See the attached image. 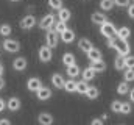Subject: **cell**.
<instances>
[{
  "label": "cell",
  "instance_id": "f6af8a7d",
  "mask_svg": "<svg viewBox=\"0 0 134 125\" xmlns=\"http://www.w3.org/2000/svg\"><path fill=\"white\" fill-rule=\"evenodd\" d=\"M2 75H3V64L0 62V77H2Z\"/></svg>",
  "mask_w": 134,
  "mask_h": 125
},
{
  "label": "cell",
  "instance_id": "1f68e13d",
  "mask_svg": "<svg viewBox=\"0 0 134 125\" xmlns=\"http://www.w3.org/2000/svg\"><path fill=\"white\" fill-rule=\"evenodd\" d=\"M133 80H134V70L133 69H126L125 74H123V81L130 83V81H133Z\"/></svg>",
  "mask_w": 134,
  "mask_h": 125
},
{
  "label": "cell",
  "instance_id": "4fadbf2b",
  "mask_svg": "<svg viewBox=\"0 0 134 125\" xmlns=\"http://www.w3.org/2000/svg\"><path fill=\"white\" fill-rule=\"evenodd\" d=\"M64 83H66V80H64V77L61 75V74H53L52 75V85L56 88V89H63L64 88Z\"/></svg>",
  "mask_w": 134,
  "mask_h": 125
},
{
  "label": "cell",
  "instance_id": "e575fe53",
  "mask_svg": "<svg viewBox=\"0 0 134 125\" xmlns=\"http://www.w3.org/2000/svg\"><path fill=\"white\" fill-rule=\"evenodd\" d=\"M120 106H122V102L120 100H112V103H111V111L112 113H120Z\"/></svg>",
  "mask_w": 134,
  "mask_h": 125
},
{
  "label": "cell",
  "instance_id": "8fae6325",
  "mask_svg": "<svg viewBox=\"0 0 134 125\" xmlns=\"http://www.w3.org/2000/svg\"><path fill=\"white\" fill-rule=\"evenodd\" d=\"M41 86H42V81H41V78H37V77H31V78H28V81H27V88H28V91H31V92H36Z\"/></svg>",
  "mask_w": 134,
  "mask_h": 125
},
{
  "label": "cell",
  "instance_id": "f1b7e54d",
  "mask_svg": "<svg viewBox=\"0 0 134 125\" xmlns=\"http://www.w3.org/2000/svg\"><path fill=\"white\" fill-rule=\"evenodd\" d=\"M100 8L103 11H109L114 8V0H100Z\"/></svg>",
  "mask_w": 134,
  "mask_h": 125
},
{
  "label": "cell",
  "instance_id": "603a6c76",
  "mask_svg": "<svg viewBox=\"0 0 134 125\" xmlns=\"http://www.w3.org/2000/svg\"><path fill=\"white\" fill-rule=\"evenodd\" d=\"M63 89H66L69 94L72 92H76V81L73 80V78H70V80H67L66 83H64V88Z\"/></svg>",
  "mask_w": 134,
  "mask_h": 125
},
{
  "label": "cell",
  "instance_id": "f35d334b",
  "mask_svg": "<svg viewBox=\"0 0 134 125\" xmlns=\"http://www.w3.org/2000/svg\"><path fill=\"white\" fill-rule=\"evenodd\" d=\"M91 125H104V124H103V121H100V119H92Z\"/></svg>",
  "mask_w": 134,
  "mask_h": 125
},
{
  "label": "cell",
  "instance_id": "5b68a950",
  "mask_svg": "<svg viewBox=\"0 0 134 125\" xmlns=\"http://www.w3.org/2000/svg\"><path fill=\"white\" fill-rule=\"evenodd\" d=\"M3 49H5L6 52H9V53H16V52L20 50V44H19V41H16V39H5Z\"/></svg>",
  "mask_w": 134,
  "mask_h": 125
},
{
  "label": "cell",
  "instance_id": "ba28073f",
  "mask_svg": "<svg viewBox=\"0 0 134 125\" xmlns=\"http://www.w3.org/2000/svg\"><path fill=\"white\" fill-rule=\"evenodd\" d=\"M20 106H22V102H20L19 97H9L8 102H6V108H8L9 111H13V113H14V111H19Z\"/></svg>",
  "mask_w": 134,
  "mask_h": 125
},
{
  "label": "cell",
  "instance_id": "2e32d148",
  "mask_svg": "<svg viewBox=\"0 0 134 125\" xmlns=\"http://www.w3.org/2000/svg\"><path fill=\"white\" fill-rule=\"evenodd\" d=\"M91 20L94 22V25H101V24L106 22V16L103 13H100V11H94L92 16H91Z\"/></svg>",
  "mask_w": 134,
  "mask_h": 125
},
{
  "label": "cell",
  "instance_id": "836d02e7",
  "mask_svg": "<svg viewBox=\"0 0 134 125\" xmlns=\"http://www.w3.org/2000/svg\"><path fill=\"white\" fill-rule=\"evenodd\" d=\"M114 67L117 70H123L125 69V62H123V56H117L115 58V62H114Z\"/></svg>",
  "mask_w": 134,
  "mask_h": 125
},
{
  "label": "cell",
  "instance_id": "bcb514c9",
  "mask_svg": "<svg viewBox=\"0 0 134 125\" xmlns=\"http://www.w3.org/2000/svg\"><path fill=\"white\" fill-rule=\"evenodd\" d=\"M9 2H19V0H9Z\"/></svg>",
  "mask_w": 134,
  "mask_h": 125
},
{
  "label": "cell",
  "instance_id": "52a82bcc",
  "mask_svg": "<svg viewBox=\"0 0 134 125\" xmlns=\"http://www.w3.org/2000/svg\"><path fill=\"white\" fill-rule=\"evenodd\" d=\"M36 25V17L33 14H27L22 20H20V28L22 30H31Z\"/></svg>",
  "mask_w": 134,
  "mask_h": 125
},
{
  "label": "cell",
  "instance_id": "ffe728a7",
  "mask_svg": "<svg viewBox=\"0 0 134 125\" xmlns=\"http://www.w3.org/2000/svg\"><path fill=\"white\" fill-rule=\"evenodd\" d=\"M115 36H117L119 39H123V41H126V39L131 36V30H130L128 27H122V28L115 30Z\"/></svg>",
  "mask_w": 134,
  "mask_h": 125
},
{
  "label": "cell",
  "instance_id": "5bb4252c",
  "mask_svg": "<svg viewBox=\"0 0 134 125\" xmlns=\"http://www.w3.org/2000/svg\"><path fill=\"white\" fill-rule=\"evenodd\" d=\"M37 122H39V125H52L53 124V116L50 113H39Z\"/></svg>",
  "mask_w": 134,
  "mask_h": 125
},
{
  "label": "cell",
  "instance_id": "e0dca14e",
  "mask_svg": "<svg viewBox=\"0 0 134 125\" xmlns=\"http://www.w3.org/2000/svg\"><path fill=\"white\" fill-rule=\"evenodd\" d=\"M92 47H94L92 42H91L89 39H86V38H81V39L78 41V49H80L81 52H84V53H87Z\"/></svg>",
  "mask_w": 134,
  "mask_h": 125
},
{
  "label": "cell",
  "instance_id": "d590c367",
  "mask_svg": "<svg viewBox=\"0 0 134 125\" xmlns=\"http://www.w3.org/2000/svg\"><path fill=\"white\" fill-rule=\"evenodd\" d=\"M120 113H122V114H130V113H131V103H130V102L122 103V106H120Z\"/></svg>",
  "mask_w": 134,
  "mask_h": 125
},
{
  "label": "cell",
  "instance_id": "d4e9b609",
  "mask_svg": "<svg viewBox=\"0 0 134 125\" xmlns=\"http://www.w3.org/2000/svg\"><path fill=\"white\" fill-rule=\"evenodd\" d=\"M63 62H64L66 67L72 66V64H76V62H75V55H73V53H64V55H63Z\"/></svg>",
  "mask_w": 134,
  "mask_h": 125
},
{
  "label": "cell",
  "instance_id": "b9f144b4",
  "mask_svg": "<svg viewBox=\"0 0 134 125\" xmlns=\"http://www.w3.org/2000/svg\"><path fill=\"white\" fill-rule=\"evenodd\" d=\"M5 88V80H3V77H0V91Z\"/></svg>",
  "mask_w": 134,
  "mask_h": 125
},
{
  "label": "cell",
  "instance_id": "484cf974",
  "mask_svg": "<svg viewBox=\"0 0 134 125\" xmlns=\"http://www.w3.org/2000/svg\"><path fill=\"white\" fill-rule=\"evenodd\" d=\"M87 88H89V85H87V81H76V92L81 94V95H84L86 91H87Z\"/></svg>",
  "mask_w": 134,
  "mask_h": 125
},
{
  "label": "cell",
  "instance_id": "d6986e66",
  "mask_svg": "<svg viewBox=\"0 0 134 125\" xmlns=\"http://www.w3.org/2000/svg\"><path fill=\"white\" fill-rule=\"evenodd\" d=\"M95 74L97 72H104L106 70V62L103 61V60H98V61H92L91 62V66H89Z\"/></svg>",
  "mask_w": 134,
  "mask_h": 125
},
{
  "label": "cell",
  "instance_id": "9a60e30c",
  "mask_svg": "<svg viewBox=\"0 0 134 125\" xmlns=\"http://www.w3.org/2000/svg\"><path fill=\"white\" fill-rule=\"evenodd\" d=\"M70 17H72V13H70V9L69 8H61V9H58V19H59V22H69L70 20Z\"/></svg>",
  "mask_w": 134,
  "mask_h": 125
},
{
  "label": "cell",
  "instance_id": "7a4b0ae2",
  "mask_svg": "<svg viewBox=\"0 0 134 125\" xmlns=\"http://www.w3.org/2000/svg\"><path fill=\"white\" fill-rule=\"evenodd\" d=\"M100 33L104 36V38H108V39L115 38V27H114V24L109 22V20H106L104 24L100 25Z\"/></svg>",
  "mask_w": 134,
  "mask_h": 125
},
{
  "label": "cell",
  "instance_id": "7c38bea8",
  "mask_svg": "<svg viewBox=\"0 0 134 125\" xmlns=\"http://www.w3.org/2000/svg\"><path fill=\"white\" fill-rule=\"evenodd\" d=\"M27 66H28V62H27V58H24V56H19V58H16L13 61V69L14 70H19V72L25 70Z\"/></svg>",
  "mask_w": 134,
  "mask_h": 125
},
{
  "label": "cell",
  "instance_id": "f546056e",
  "mask_svg": "<svg viewBox=\"0 0 134 125\" xmlns=\"http://www.w3.org/2000/svg\"><path fill=\"white\" fill-rule=\"evenodd\" d=\"M66 28H67V25L64 24V22H59V20H58V22L53 25V31H55L56 34H61V33L66 30Z\"/></svg>",
  "mask_w": 134,
  "mask_h": 125
},
{
  "label": "cell",
  "instance_id": "8992f818",
  "mask_svg": "<svg viewBox=\"0 0 134 125\" xmlns=\"http://www.w3.org/2000/svg\"><path fill=\"white\" fill-rule=\"evenodd\" d=\"M37 56H39V60L42 62H48V61H52V58H53V52H52V49H48L47 45H42V47L39 49Z\"/></svg>",
  "mask_w": 134,
  "mask_h": 125
},
{
  "label": "cell",
  "instance_id": "ab89813d",
  "mask_svg": "<svg viewBox=\"0 0 134 125\" xmlns=\"http://www.w3.org/2000/svg\"><path fill=\"white\" fill-rule=\"evenodd\" d=\"M5 108H6V102H5L3 98H0V113H2Z\"/></svg>",
  "mask_w": 134,
  "mask_h": 125
},
{
  "label": "cell",
  "instance_id": "277c9868",
  "mask_svg": "<svg viewBox=\"0 0 134 125\" xmlns=\"http://www.w3.org/2000/svg\"><path fill=\"white\" fill-rule=\"evenodd\" d=\"M58 36H59V34H56L53 30H48L47 34H45V45H47L48 49L58 47V42H59V38H58Z\"/></svg>",
  "mask_w": 134,
  "mask_h": 125
},
{
  "label": "cell",
  "instance_id": "30bf717a",
  "mask_svg": "<svg viewBox=\"0 0 134 125\" xmlns=\"http://www.w3.org/2000/svg\"><path fill=\"white\" fill-rule=\"evenodd\" d=\"M59 38H61V41L64 44H72L75 41V31L70 30V28H66V30L59 34Z\"/></svg>",
  "mask_w": 134,
  "mask_h": 125
},
{
  "label": "cell",
  "instance_id": "6da1fadb",
  "mask_svg": "<svg viewBox=\"0 0 134 125\" xmlns=\"http://www.w3.org/2000/svg\"><path fill=\"white\" fill-rule=\"evenodd\" d=\"M112 49H115L117 50V56H126V55H130V44L126 42V41H123V39H119V38H114V41H112Z\"/></svg>",
  "mask_w": 134,
  "mask_h": 125
},
{
  "label": "cell",
  "instance_id": "9c48e42d",
  "mask_svg": "<svg viewBox=\"0 0 134 125\" xmlns=\"http://www.w3.org/2000/svg\"><path fill=\"white\" fill-rule=\"evenodd\" d=\"M52 89L50 88H47V86H41L37 91H36V97H37V100H48L50 97H52Z\"/></svg>",
  "mask_w": 134,
  "mask_h": 125
},
{
  "label": "cell",
  "instance_id": "ac0fdd59",
  "mask_svg": "<svg viewBox=\"0 0 134 125\" xmlns=\"http://www.w3.org/2000/svg\"><path fill=\"white\" fill-rule=\"evenodd\" d=\"M86 55H87V60H89L91 62L92 61H98V60H101V56H103V55H101V50L95 49V47H92Z\"/></svg>",
  "mask_w": 134,
  "mask_h": 125
},
{
  "label": "cell",
  "instance_id": "4316f807",
  "mask_svg": "<svg viewBox=\"0 0 134 125\" xmlns=\"http://www.w3.org/2000/svg\"><path fill=\"white\" fill-rule=\"evenodd\" d=\"M130 91V83H126V81H122V83H119L117 85V92L120 94V95H123V94H128Z\"/></svg>",
  "mask_w": 134,
  "mask_h": 125
},
{
  "label": "cell",
  "instance_id": "4dcf8cb0",
  "mask_svg": "<svg viewBox=\"0 0 134 125\" xmlns=\"http://www.w3.org/2000/svg\"><path fill=\"white\" fill-rule=\"evenodd\" d=\"M48 6H50L52 9L58 11V9L63 8V0H48Z\"/></svg>",
  "mask_w": 134,
  "mask_h": 125
},
{
  "label": "cell",
  "instance_id": "3957f363",
  "mask_svg": "<svg viewBox=\"0 0 134 125\" xmlns=\"http://www.w3.org/2000/svg\"><path fill=\"white\" fill-rule=\"evenodd\" d=\"M53 25H55V14H45L42 19H41V22H39V27H41V30H53Z\"/></svg>",
  "mask_w": 134,
  "mask_h": 125
},
{
  "label": "cell",
  "instance_id": "ee69618b",
  "mask_svg": "<svg viewBox=\"0 0 134 125\" xmlns=\"http://www.w3.org/2000/svg\"><path fill=\"white\" fill-rule=\"evenodd\" d=\"M100 121H108V114H106V113H104V114L101 116V119H100Z\"/></svg>",
  "mask_w": 134,
  "mask_h": 125
},
{
  "label": "cell",
  "instance_id": "7402d4cb",
  "mask_svg": "<svg viewBox=\"0 0 134 125\" xmlns=\"http://www.w3.org/2000/svg\"><path fill=\"white\" fill-rule=\"evenodd\" d=\"M66 72H67V75H69L70 78L75 80V78L80 75V67H78L76 64H72V66H69V67L66 69Z\"/></svg>",
  "mask_w": 134,
  "mask_h": 125
},
{
  "label": "cell",
  "instance_id": "74e56055",
  "mask_svg": "<svg viewBox=\"0 0 134 125\" xmlns=\"http://www.w3.org/2000/svg\"><path fill=\"white\" fill-rule=\"evenodd\" d=\"M134 6H133V3H130V5H128V16H130V17H131V19H133L134 17Z\"/></svg>",
  "mask_w": 134,
  "mask_h": 125
},
{
  "label": "cell",
  "instance_id": "cb8c5ba5",
  "mask_svg": "<svg viewBox=\"0 0 134 125\" xmlns=\"http://www.w3.org/2000/svg\"><path fill=\"white\" fill-rule=\"evenodd\" d=\"M83 81H91V80H94V77H95V72L91 69V67H86L84 70H83Z\"/></svg>",
  "mask_w": 134,
  "mask_h": 125
},
{
  "label": "cell",
  "instance_id": "8d00e7d4",
  "mask_svg": "<svg viewBox=\"0 0 134 125\" xmlns=\"http://www.w3.org/2000/svg\"><path fill=\"white\" fill-rule=\"evenodd\" d=\"M131 3V0H114V5L117 6H128Z\"/></svg>",
  "mask_w": 134,
  "mask_h": 125
},
{
  "label": "cell",
  "instance_id": "7bdbcfd3",
  "mask_svg": "<svg viewBox=\"0 0 134 125\" xmlns=\"http://www.w3.org/2000/svg\"><path fill=\"white\" fill-rule=\"evenodd\" d=\"M128 94H130V100L133 102V100H134V92H133V89H131V91H128Z\"/></svg>",
  "mask_w": 134,
  "mask_h": 125
},
{
  "label": "cell",
  "instance_id": "60d3db41",
  "mask_svg": "<svg viewBox=\"0 0 134 125\" xmlns=\"http://www.w3.org/2000/svg\"><path fill=\"white\" fill-rule=\"evenodd\" d=\"M0 125H11L9 119H0Z\"/></svg>",
  "mask_w": 134,
  "mask_h": 125
},
{
  "label": "cell",
  "instance_id": "d6a6232c",
  "mask_svg": "<svg viewBox=\"0 0 134 125\" xmlns=\"http://www.w3.org/2000/svg\"><path fill=\"white\" fill-rule=\"evenodd\" d=\"M123 62H125V69H133L134 56L133 55H126V56H123Z\"/></svg>",
  "mask_w": 134,
  "mask_h": 125
},
{
  "label": "cell",
  "instance_id": "44dd1931",
  "mask_svg": "<svg viewBox=\"0 0 134 125\" xmlns=\"http://www.w3.org/2000/svg\"><path fill=\"white\" fill-rule=\"evenodd\" d=\"M84 95H86L89 100H95V98L100 95V91H98V88H95V86H89Z\"/></svg>",
  "mask_w": 134,
  "mask_h": 125
},
{
  "label": "cell",
  "instance_id": "83f0119b",
  "mask_svg": "<svg viewBox=\"0 0 134 125\" xmlns=\"http://www.w3.org/2000/svg\"><path fill=\"white\" fill-rule=\"evenodd\" d=\"M11 31H13V28H11L9 24H2V25H0V34H2L3 38H8V36L11 34Z\"/></svg>",
  "mask_w": 134,
  "mask_h": 125
}]
</instances>
